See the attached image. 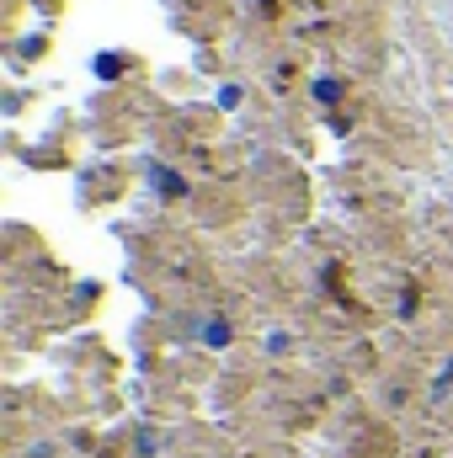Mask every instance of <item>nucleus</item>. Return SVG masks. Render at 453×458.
I'll list each match as a JSON object with an SVG mask.
<instances>
[{
    "mask_svg": "<svg viewBox=\"0 0 453 458\" xmlns=\"http://www.w3.org/2000/svg\"><path fill=\"white\" fill-rule=\"evenodd\" d=\"M203 336H209V346H225L229 342V326H203Z\"/></svg>",
    "mask_w": 453,
    "mask_h": 458,
    "instance_id": "f03ea898",
    "label": "nucleus"
},
{
    "mask_svg": "<svg viewBox=\"0 0 453 458\" xmlns=\"http://www.w3.org/2000/svg\"><path fill=\"white\" fill-rule=\"evenodd\" d=\"M315 97H321V102H337L341 86H337V81H315Z\"/></svg>",
    "mask_w": 453,
    "mask_h": 458,
    "instance_id": "f257e3e1",
    "label": "nucleus"
}]
</instances>
